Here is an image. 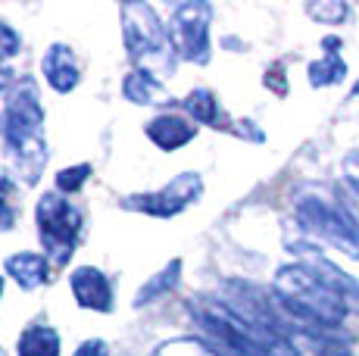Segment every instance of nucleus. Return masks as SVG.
I'll return each instance as SVG.
<instances>
[{
    "instance_id": "obj_25",
    "label": "nucleus",
    "mask_w": 359,
    "mask_h": 356,
    "mask_svg": "<svg viewBox=\"0 0 359 356\" xmlns=\"http://www.w3.org/2000/svg\"><path fill=\"white\" fill-rule=\"evenodd\" d=\"M353 94H359V81H356V85H353Z\"/></svg>"
},
{
    "instance_id": "obj_10",
    "label": "nucleus",
    "mask_w": 359,
    "mask_h": 356,
    "mask_svg": "<svg viewBox=\"0 0 359 356\" xmlns=\"http://www.w3.org/2000/svg\"><path fill=\"white\" fill-rule=\"evenodd\" d=\"M4 269L22 291H34V287L50 282V259L44 253L25 250V253H16V256H6Z\"/></svg>"
},
{
    "instance_id": "obj_18",
    "label": "nucleus",
    "mask_w": 359,
    "mask_h": 356,
    "mask_svg": "<svg viewBox=\"0 0 359 356\" xmlns=\"http://www.w3.org/2000/svg\"><path fill=\"white\" fill-rule=\"evenodd\" d=\"M88 178H91V166L88 163H79V166H69V169H60L57 175V191L60 194H75V191H81L88 184Z\"/></svg>"
},
{
    "instance_id": "obj_23",
    "label": "nucleus",
    "mask_w": 359,
    "mask_h": 356,
    "mask_svg": "<svg viewBox=\"0 0 359 356\" xmlns=\"http://www.w3.org/2000/svg\"><path fill=\"white\" fill-rule=\"evenodd\" d=\"M16 81H19V75L13 72L6 63H0V94H4V91H13V85H16Z\"/></svg>"
},
{
    "instance_id": "obj_1",
    "label": "nucleus",
    "mask_w": 359,
    "mask_h": 356,
    "mask_svg": "<svg viewBox=\"0 0 359 356\" xmlns=\"http://www.w3.org/2000/svg\"><path fill=\"white\" fill-rule=\"evenodd\" d=\"M44 104L38 94V81L32 75L13 85L4 109V141L10 147L13 166L25 184H38L47 166V135H44Z\"/></svg>"
},
{
    "instance_id": "obj_20",
    "label": "nucleus",
    "mask_w": 359,
    "mask_h": 356,
    "mask_svg": "<svg viewBox=\"0 0 359 356\" xmlns=\"http://www.w3.org/2000/svg\"><path fill=\"white\" fill-rule=\"evenodd\" d=\"M16 222V207H13V178L0 169V231H10Z\"/></svg>"
},
{
    "instance_id": "obj_5",
    "label": "nucleus",
    "mask_w": 359,
    "mask_h": 356,
    "mask_svg": "<svg viewBox=\"0 0 359 356\" xmlns=\"http://www.w3.org/2000/svg\"><path fill=\"white\" fill-rule=\"evenodd\" d=\"M200 194H203V178H200V172H182L172 178L169 184H163L160 191L126 197L122 207L144 213V216H154V219H172V216L184 213L191 203H197Z\"/></svg>"
},
{
    "instance_id": "obj_12",
    "label": "nucleus",
    "mask_w": 359,
    "mask_h": 356,
    "mask_svg": "<svg viewBox=\"0 0 359 356\" xmlns=\"http://www.w3.org/2000/svg\"><path fill=\"white\" fill-rule=\"evenodd\" d=\"M122 94H126V100H131V104H137V107H154V104H165V100H169L163 81L144 69H131L126 75Z\"/></svg>"
},
{
    "instance_id": "obj_14",
    "label": "nucleus",
    "mask_w": 359,
    "mask_h": 356,
    "mask_svg": "<svg viewBox=\"0 0 359 356\" xmlns=\"http://www.w3.org/2000/svg\"><path fill=\"white\" fill-rule=\"evenodd\" d=\"M16 356H60V334L57 328L44 325H29L16 341Z\"/></svg>"
},
{
    "instance_id": "obj_7",
    "label": "nucleus",
    "mask_w": 359,
    "mask_h": 356,
    "mask_svg": "<svg viewBox=\"0 0 359 356\" xmlns=\"http://www.w3.org/2000/svg\"><path fill=\"white\" fill-rule=\"evenodd\" d=\"M69 287H72V297L81 310H94V313L113 310V285L94 266H79V269L69 272Z\"/></svg>"
},
{
    "instance_id": "obj_11",
    "label": "nucleus",
    "mask_w": 359,
    "mask_h": 356,
    "mask_svg": "<svg viewBox=\"0 0 359 356\" xmlns=\"http://www.w3.org/2000/svg\"><path fill=\"white\" fill-rule=\"evenodd\" d=\"M182 109L197 122V125H210V128H231L229 116L219 107V97L210 91V88H194L184 100H178Z\"/></svg>"
},
{
    "instance_id": "obj_19",
    "label": "nucleus",
    "mask_w": 359,
    "mask_h": 356,
    "mask_svg": "<svg viewBox=\"0 0 359 356\" xmlns=\"http://www.w3.org/2000/svg\"><path fill=\"white\" fill-rule=\"evenodd\" d=\"M306 13L313 19H319V22H325V25H337V22H344V19L350 16V6L347 4H334V0H325V4H306Z\"/></svg>"
},
{
    "instance_id": "obj_4",
    "label": "nucleus",
    "mask_w": 359,
    "mask_h": 356,
    "mask_svg": "<svg viewBox=\"0 0 359 356\" xmlns=\"http://www.w3.org/2000/svg\"><path fill=\"white\" fill-rule=\"evenodd\" d=\"M210 25H212V6L203 0H188V4L175 6L169 19V38L175 47L178 60L206 66L210 63Z\"/></svg>"
},
{
    "instance_id": "obj_17",
    "label": "nucleus",
    "mask_w": 359,
    "mask_h": 356,
    "mask_svg": "<svg viewBox=\"0 0 359 356\" xmlns=\"http://www.w3.org/2000/svg\"><path fill=\"white\" fill-rule=\"evenodd\" d=\"M334 197H337V207H341V213L359 228V184H353L350 178H344V182H337Z\"/></svg>"
},
{
    "instance_id": "obj_9",
    "label": "nucleus",
    "mask_w": 359,
    "mask_h": 356,
    "mask_svg": "<svg viewBox=\"0 0 359 356\" xmlns=\"http://www.w3.org/2000/svg\"><path fill=\"white\" fill-rule=\"evenodd\" d=\"M147 138L156 144L160 150L165 153H172V150L184 147V144L194 141L197 135V125H191L188 119H182V116H172V113H163V116H154V119L147 122Z\"/></svg>"
},
{
    "instance_id": "obj_8",
    "label": "nucleus",
    "mask_w": 359,
    "mask_h": 356,
    "mask_svg": "<svg viewBox=\"0 0 359 356\" xmlns=\"http://www.w3.org/2000/svg\"><path fill=\"white\" fill-rule=\"evenodd\" d=\"M41 72H44V81L53 88L57 94H69L79 88L81 81V66L79 57L69 44H50L44 50V60H41Z\"/></svg>"
},
{
    "instance_id": "obj_6",
    "label": "nucleus",
    "mask_w": 359,
    "mask_h": 356,
    "mask_svg": "<svg viewBox=\"0 0 359 356\" xmlns=\"http://www.w3.org/2000/svg\"><path fill=\"white\" fill-rule=\"evenodd\" d=\"M297 219L313 235L325 238L328 244L359 259V228L341 213V207H331V203L316 200V197H303V200H297Z\"/></svg>"
},
{
    "instance_id": "obj_2",
    "label": "nucleus",
    "mask_w": 359,
    "mask_h": 356,
    "mask_svg": "<svg viewBox=\"0 0 359 356\" xmlns=\"http://www.w3.org/2000/svg\"><path fill=\"white\" fill-rule=\"evenodd\" d=\"M122 38H126L128 57L137 63V69L165 78L175 72V47L169 38V25L156 16L150 4H122Z\"/></svg>"
},
{
    "instance_id": "obj_22",
    "label": "nucleus",
    "mask_w": 359,
    "mask_h": 356,
    "mask_svg": "<svg viewBox=\"0 0 359 356\" xmlns=\"http://www.w3.org/2000/svg\"><path fill=\"white\" fill-rule=\"evenodd\" d=\"M72 356H109V344L103 338H88L79 344V350Z\"/></svg>"
},
{
    "instance_id": "obj_3",
    "label": "nucleus",
    "mask_w": 359,
    "mask_h": 356,
    "mask_svg": "<svg viewBox=\"0 0 359 356\" xmlns=\"http://www.w3.org/2000/svg\"><path fill=\"white\" fill-rule=\"evenodd\" d=\"M34 222H38V238L44 244V256L53 266H66L69 256L79 247L81 238V213L75 203H69L63 194L50 191L34 207Z\"/></svg>"
},
{
    "instance_id": "obj_26",
    "label": "nucleus",
    "mask_w": 359,
    "mask_h": 356,
    "mask_svg": "<svg viewBox=\"0 0 359 356\" xmlns=\"http://www.w3.org/2000/svg\"><path fill=\"white\" fill-rule=\"evenodd\" d=\"M0 356H6V353H4V347H0Z\"/></svg>"
},
{
    "instance_id": "obj_13",
    "label": "nucleus",
    "mask_w": 359,
    "mask_h": 356,
    "mask_svg": "<svg viewBox=\"0 0 359 356\" xmlns=\"http://www.w3.org/2000/svg\"><path fill=\"white\" fill-rule=\"evenodd\" d=\"M322 47H328V50H325V57H322V60L309 63V85H313V88L341 85L344 75H347V63H344L341 53H337L341 41H337V38H325V41H322Z\"/></svg>"
},
{
    "instance_id": "obj_21",
    "label": "nucleus",
    "mask_w": 359,
    "mask_h": 356,
    "mask_svg": "<svg viewBox=\"0 0 359 356\" xmlns=\"http://www.w3.org/2000/svg\"><path fill=\"white\" fill-rule=\"evenodd\" d=\"M19 47H22V38H19V32L13 29V25L0 22V63H6V60L16 57Z\"/></svg>"
},
{
    "instance_id": "obj_16",
    "label": "nucleus",
    "mask_w": 359,
    "mask_h": 356,
    "mask_svg": "<svg viewBox=\"0 0 359 356\" xmlns=\"http://www.w3.org/2000/svg\"><path fill=\"white\" fill-rule=\"evenodd\" d=\"M154 356H222V353L197 338H175V341H165V344L156 347Z\"/></svg>"
},
{
    "instance_id": "obj_15",
    "label": "nucleus",
    "mask_w": 359,
    "mask_h": 356,
    "mask_svg": "<svg viewBox=\"0 0 359 356\" xmlns=\"http://www.w3.org/2000/svg\"><path fill=\"white\" fill-rule=\"evenodd\" d=\"M178 282H182V259H172L165 269H160L156 275H150L147 282L141 285V291L135 294V306L141 310V306H147V303H154V300L165 297L169 291H175Z\"/></svg>"
},
{
    "instance_id": "obj_24",
    "label": "nucleus",
    "mask_w": 359,
    "mask_h": 356,
    "mask_svg": "<svg viewBox=\"0 0 359 356\" xmlns=\"http://www.w3.org/2000/svg\"><path fill=\"white\" fill-rule=\"evenodd\" d=\"M0 297H4V275H0Z\"/></svg>"
}]
</instances>
